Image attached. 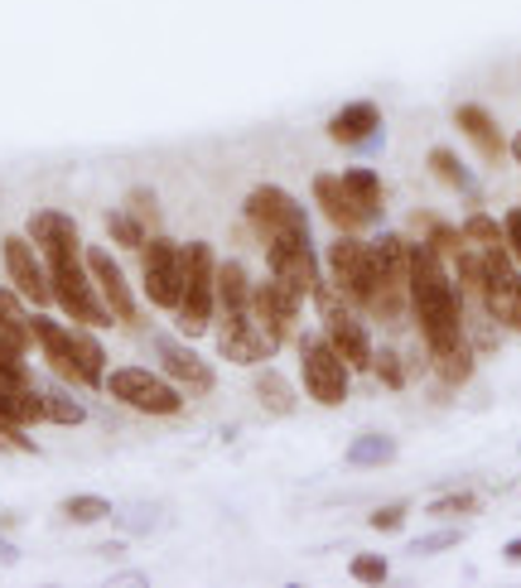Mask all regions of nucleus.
Here are the masks:
<instances>
[{"label":"nucleus","instance_id":"nucleus-1","mask_svg":"<svg viewBox=\"0 0 521 588\" xmlns=\"http://www.w3.org/2000/svg\"><path fill=\"white\" fill-rule=\"evenodd\" d=\"M410 314H416V328L425 338L430 363L459 353V347L469 343V333H463V290H459V280H454L449 265L439 261L435 251H425L420 242H410Z\"/></svg>","mask_w":521,"mask_h":588},{"label":"nucleus","instance_id":"nucleus-2","mask_svg":"<svg viewBox=\"0 0 521 588\" xmlns=\"http://www.w3.org/2000/svg\"><path fill=\"white\" fill-rule=\"evenodd\" d=\"M30 333L34 347L44 353V363L53 377H63L69 386H87V391H102L106 381V347L92 338V328H69L49 314H30Z\"/></svg>","mask_w":521,"mask_h":588},{"label":"nucleus","instance_id":"nucleus-3","mask_svg":"<svg viewBox=\"0 0 521 588\" xmlns=\"http://www.w3.org/2000/svg\"><path fill=\"white\" fill-rule=\"evenodd\" d=\"M372 265H377V280H372L367 314L377 318V324L396 328L410 309V237L382 232L377 242H372Z\"/></svg>","mask_w":521,"mask_h":588},{"label":"nucleus","instance_id":"nucleus-4","mask_svg":"<svg viewBox=\"0 0 521 588\" xmlns=\"http://www.w3.org/2000/svg\"><path fill=\"white\" fill-rule=\"evenodd\" d=\"M44 265H49L53 304H59V309L69 314L73 324H83V328H106V324H116L112 309L102 304L97 285H92L83 251H53V256H44Z\"/></svg>","mask_w":521,"mask_h":588},{"label":"nucleus","instance_id":"nucleus-5","mask_svg":"<svg viewBox=\"0 0 521 588\" xmlns=\"http://www.w3.org/2000/svg\"><path fill=\"white\" fill-rule=\"evenodd\" d=\"M212 314H218V256L208 242H189L184 246V294L174 324L184 338H204L212 328Z\"/></svg>","mask_w":521,"mask_h":588},{"label":"nucleus","instance_id":"nucleus-6","mask_svg":"<svg viewBox=\"0 0 521 588\" xmlns=\"http://www.w3.org/2000/svg\"><path fill=\"white\" fill-rule=\"evenodd\" d=\"M314 309H319V318H324V338H329V347L343 357L353 371H367V363H372V343H367V328H363V309H353V304L343 300L333 285H324V280H314Z\"/></svg>","mask_w":521,"mask_h":588},{"label":"nucleus","instance_id":"nucleus-7","mask_svg":"<svg viewBox=\"0 0 521 588\" xmlns=\"http://www.w3.org/2000/svg\"><path fill=\"white\" fill-rule=\"evenodd\" d=\"M265 280L285 294V300L304 304L319 280V256H314V242L310 232H285V237H271L265 242Z\"/></svg>","mask_w":521,"mask_h":588},{"label":"nucleus","instance_id":"nucleus-8","mask_svg":"<svg viewBox=\"0 0 521 588\" xmlns=\"http://www.w3.org/2000/svg\"><path fill=\"white\" fill-rule=\"evenodd\" d=\"M102 386L112 400H122V406L140 410V416H155V420H174L184 410L179 386L169 377H159V371H145V367H116V371H106Z\"/></svg>","mask_w":521,"mask_h":588},{"label":"nucleus","instance_id":"nucleus-9","mask_svg":"<svg viewBox=\"0 0 521 588\" xmlns=\"http://www.w3.org/2000/svg\"><path fill=\"white\" fill-rule=\"evenodd\" d=\"M300 367H304V391L324 410H338L353 391V367L329 347L324 333H304L300 338Z\"/></svg>","mask_w":521,"mask_h":588},{"label":"nucleus","instance_id":"nucleus-10","mask_svg":"<svg viewBox=\"0 0 521 588\" xmlns=\"http://www.w3.org/2000/svg\"><path fill=\"white\" fill-rule=\"evenodd\" d=\"M140 285L145 300L155 309H179V294H184V246L169 242L165 232H150V242L140 246Z\"/></svg>","mask_w":521,"mask_h":588},{"label":"nucleus","instance_id":"nucleus-11","mask_svg":"<svg viewBox=\"0 0 521 588\" xmlns=\"http://www.w3.org/2000/svg\"><path fill=\"white\" fill-rule=\"evenodd\" d=\"M329 275H333V290L343 294L353 309L367 314V300H372V280H377V265H372V242H363V232H343L338 242L329 246Z\"/></svg>","mask_w":521,"mask_h":588},{"label":"nucleus","instance_id":"nucleus-12","mask_svg":"<svg viewBox=\"0 0 521 588\" xmlns=\"http://www.w3.org/2000/svg\"><path fill=\"white\" fill-rule=\"evenodd\" d=\"M242 218H247L251 232H257L261 246L271 242V237H285V232H310V222H304V208L285 189H275V183H257V189L247 193Z\"/></svg>","mask_w":521,"mask_h":588},{"label":"nucleus","instance_id":"nucleus-13","mask_svg":"<svg viewBox=\"0 0 521 588\" xmlns=\"http://www.w3.org/2000/svg\"><path fill=\"white\" fill-rule=\"evenodd\" d=\"M218 324V353L227 357V363H237V367H257V363H271V357L280 353V343L257 324V314H218L212 318Z\"/></svg>","mask_w":521,"mask_h":588},{"label":"nucleus","instance_id":"nucleus-14","mask_svg":"<svg viewBox=\"0 0 521 588\" xmlns=\"http://www.w3.org/2000/svg\"><path fill=\"white\" fill-rule=\"evenodd\" d=\"M0 261H6V275H10V285L20 290L24 304L49 309L53 304L49 265H44V256H39V246L30 242V237H6V242H0Z\"/></svg>","mask_w":521,"mask_h":588},{"label":"nucleus","instance_id":"nucleus-15","mask_svg":"<svg viewBox=\"0 0 521 588\" xmlns=\"http://www.w3.org/2000/svg\"><path fill=\"white\" fill-rule=\"evenodd\" d=\"M83 261H87L92 285H97L102 304L112 309L116 324L140 328V304H136V294H131V280H126V271H122V261H116L112 251H102V246H87V251H83Z\"/></svg>","mask_w":521,"mask_h":588},{"label":"nucleus","instance_id":"nucleus-16","mask_svg":"<svg viewBox=\"0 0 521 588\" xmlns=\"http://www.w3.org/2000/svg\"><path fill=\"white\" fill-rule=\"evenodd\" d=\"M155 353H159V367H165V377L179 386V391H194V396H208L212 391V367L204 357L194 353L189 343H174V338H155Z\"/></svg>","mask_w":521,"mask_h":588},{"label":"nucleus","instance_id":"nucleus-17","mask_svg":"<svg viewBox=\"0 0 521 588\" xmlns=\"http://www.w3.org/2000/svg\"><path fill=\"white\" fill-rule=\"evenodd\" d=\"M251 314H257V324L271 333V338L285 347L295 338V324H300V304L285 300L271 280H251Z\"/></svg>","mask_w":521,"mask_h":588},{"label":"nucleus","instance_id":"nucleus-18","mask_svg":"<svg viewBox=\"0 0 521 588\" xmlns=\"http://www.w3.org/2000/svg\"><path fill=\"white\" fill-rule=\"evenodd\" d=\"M314 203L333 227H338V232H367V227H372V218L353 203V193L343 189V174H319V179H314Z\"/></svg>","mask_w":521,"mask_h":588},{"label":"nucleus","instance_id":"nucleus-19","mask_svg":"<svg viewBox=\"0 0 521 588\" xmlns=\"http://www.w3.org/2000/svg\"><path fill=\"white\" fill-rule=\"evenodd\" d=\"M30 242L39 246V256H53V251H83V237H77V222L59 208H39L30 218Z\"/></svg>","mask_w":521,"mask_h":588},{"label":"nucleus","instance_id":"nucleus-20","mask_svg":"<svg viewBox=\"0 0 521 588\" xmlns=\"http://www.w3.org/2000/svg\"><path fill=\"white\" fill-rule=\"evenodd\" d=\"M377 130H382L377 102H347L343 112L329 122V140L333 145H347V150H357V145H367Z\"/></svg>","mask_w":521,"mask_h":588},{"label":"nucleus","instance_id":"nucleus-21","mask_svg":"<svg viewBox=\"0 0 521 588\" xmlns=\"http://www.w3.org/2000/svg\"><path fill=\"white\" fill-rule=\"evenodd\" d=\"M454 126L463 130L473 145H478V155H488V159H502L507 155V140H502V126L488 116V106H478V102H463V106H454Z\"/></svg>","mask_w":521,"mask_h":588},{"label":"nucleus","instance_id":"nucleus-22","mask_svg":"<svg viewBox=\"0 0 521 588\" xmlns=\"http://www.w3.org/2000/svg\"><path fill=\"white\" fill-rule=\"evenodd\" d=\"M410 242H420L425 251H435L445 265H454V256L463 251V232H459V227H449L445 218H435V212H416V218H410Z\"/></svg>","mask_w":521,"mask_h":588},{"label":"nucleus","instance_id":"nucleus-23","mask_svg":"<svg viewBox=\"0 0 521 588\" xmlns=\"http://www.w3.org/2000/svg\"><path fill=\"white\" fill-rule=\"evenodd\" d=\"M251 391H257V406L265 410V416H275V420H285V416H295V406H300V396H295V386H290L285 371H275V367H265L257 371V381H251Z\"/></svg>","mask_w":521,"mask_h":588},{"label":"nucleus","instance_id":"nucleus-24","mask_svg":"<svg viewBox=\"0 0 521 588\" xmlns=\"http://www.w3.org/2000/svg\"><path fill=\"white\" fill-rule=\"evenodd\" d=\"M251 309V275L242 261H218V314H247ZM212 314V318H218Z\"/></svg>","mask_w":521,"mask_h":588},{"label":"nucleus","instance_id":"nucleus-25","mask_svg":"<svg viewBox=\"0 0 521 588\" xmlns=\"http://www.w3.org/2000/svg\"><path fill=\"white\" fill-rule=\"evenodd\" d=\"M0 333H6L10 343H20L24 353L34 347V333H30V304L20 300L15 285H0Z\"/></svg>","mask_w":521,"mask_h":588},{"label":"nucleus","instance_id":"nucleus-26","mask_svg":"<svg viewBox=\"0 0 521 588\" xmlns=\"http://www.w3.org/2000/svg\"><path fill=\"white\" fill-rule=\"evenodd\" d=\"M343 189L353 193V203L363 208L372 222L382 218V208H386V189H382L377 169H347V174H343Z\"/></svg>","mask_w":521,"mask_h":588},{"label":"nucleus","instance_id":"nucleus-27","mask_svg":"<svg viewBox=\"0 0 521 588\" xmlns=\"http://www.w3.org/2000/svg\"><path fill=\"white\" fill-rule=\"evenodd\" d=\"M106 237H112L122 251H136L140 256V246L150 242V227H145L131 208H116V212H106Z\"/></svg>","mask_w":521,"mask_h":588},{"label":"nucleus","instance_id":"nucleus-28","mask_svg":"<svg viewBox=\"0 0 521 588\" xmlns=\"http://www.w3.org/2000/svg\"><path fill=\"white\" fill-rule=\"evenodd\" d=\"M396 459V439L392 434H357L347 444V463L353 468H386Z\"/></svg>","mask_w":521,"mask_h":588},{"label":"nucleus","instance_id":"nucleus-29","mask_svg":"<svg viewBox=\"0 0 521 588\" xmlns=\"http://www.w3.org/2000/svg\"><path fill=\"white\" fill-rule=\"evenodd\" d=\"M430 174L439 183H449V189H459V193H473V174H469V165H463L454 150H445V145H435L430 150Z\"/></svg>","mask_w":521,"mask_h":588},{"label":"nucleus","instance_id":"nucleus-30","mask_svg":"<svg viewBox=\"0 0 521 588\" xmlns=\"http://www.w3.org/2000/svg\"><path fill=\"white\" fill-rule=\"evenodd\" d=\"M367 371L386 386V391H406V381H410V371H406V363H400V353H396V347H372V363H367Z\"/></svg>","mask_w":521,"mask_h":588},{"label":"nucleus","instance_id":"nucleus-31","mask_svg":"<svg viewBox=\"0 0 521 588\" xmlns=\"http://www.w3.org/2000/svg\"><path fill=\"white\" fill-rule=\"evenodd\" d=\"M83 420H87V410L77 406L73 396H63V391H53V386H49V391H44V424H69V430H73V424H83Z\"/></svg>","mask_w":521,"mask_h":588},{"label":"nucleus","instance_id":"nucleus-32","mask_svg":"<svg viewBox=\"0 0 521 588\" xmlns=\"http://www.w3.org/2000/svg\"><path fill=\"white\" fill-rule=\"evenodd\" d=\"M435 367V377L445 381V386H463L473 377V343H463L459 353H449V357H439V363H430Z\"/></svg>","mask_w":521,"mask_h":588},{"label":"nucleus","instance_id":"nucleus-33","mask_svg":"<svg viewBox=\"0 0 521 588\" xmlns=\"http://www.w3.org/2000/svg\"><path fill=\"white\" fill-rule=\"evenodd\" d=\"M63 516H69L73 526H97V521L112 516V506H106V497H69L63 502Z\"/></svg>","mask_w":521,"mask_h":588},{"label":"nucleus","instance_id":"nucleus-34","mask_svg":"<svg viewBox=\"0 0 521 588\" xmlns=\"http://www.w3.org/2000/svg\"><path fill=\"white\" fill-rule=\"evenodd\" d=\"M483 497L478 492H449V497H435L430 502V516H473Z\"/></svg>","mask_w":521,"mask_h":588},{"label":"nucleus","instance_id":"nucleus-35","mask_svg":"<svg viewBox=\"0 0 521 588\" xmlns=\"http://www.w3.org/2000/svg\"><path fill=\"white\" fill-rule=\"evenodd\" d=\"M347 574H353L357 584H386V574H392V565H386V555H353V565H347Z\"/></svg>","mask_w":521,"mask_h":588},{"label":"nucleus","instance_id":"nucleus-36","mask_svg":"<svg viewBox=\"0 0 521 588\" xmlns=\"http://www.w3.org/2000/svg\"><path fill=\"white\" fill-rule=\"evenodd\" d=\"M0 453H39V444L30 439V430L15 420H0Z\"/></svg>","mask_w":521,"mask_h":588},{"label":"nucleus","instance_id":"nucleus-37","mask_svg":"<svg viewBox=\"0 0 521 588\" xmlns=\"http://www.w3.org/2000/svg\"><path fill=\"white\" fill-rule=\"evenodd\" d=\"M126 208L136 212V218H140L145 227H150V232H159V203H155V193H150V189H131Z\"/></svg>","mask_w":521,"mask_h":588},{"label":"nucleus","instance_id":"nucleus-38","mask_svg":"<svg viewBox=\"0 0 521 588\" xmlns=\"http://www.w3.org/2000/svg\"><path fill=\"white\" fill-rule=\"evenodd\" d=\"M406 516H410V506H406V502L377 506V512H372V531H400V526H406Z\"/></svg>","mask_w":521,"mask_h":588},{"label":"nucleus","instance_id":"nucleus-39","mask_svg":"<svg viewBox=\"0 0 521 588\" xmlns=\"http://www.w3.org/2000/svg\"><path fill=\"white\" fill-rule=\"evenodd\" d=\"M459 540H463V531H439V536H430V540H410V555H439Z\"/></svg>","mask_w":521,"mask_h":588},{"label":"nucleus","instance_id":"nucleus-40","mask_svg":"<svg viewBox=\"0 0 521 588\" xmlns=\"http://www.w3.org/2000/svg\"><path fill=\"white\" fill-rule=\"evenodd\" d=\"M502 237H507V251H512V256H517V265H521V203H517V208L502 218Z\"/></svg>","mask_w":521,"mask_h":588},{"label":"nucleus","instance_id":"nucleus-41","mask_svg":"<svg viewBox=\"0 0 521 588\" xmlns=\"http://www.w3.org/2000/svg\"><path fill=\"white\" fill-rule=\"evenodd\" d=\"M0 367H24V347L10 343L6 333H0Z\"/></svg>","mask_w":521,"mask_h":588},{"label":"nucleus","instance_id":"nucleus-42","mask_svg":"<svg viewBox=\"0 0 521 588\" xmlns=\"http://www.w3.org/2000/svg\"><path fill=\"white\" fill-rule=\"evenodd\" d=\"M502 559H512V565H521V540H507V550H502Z\"/></svg>","mask_w":521,"mask_h":588},{"label":"nucleus","instance_id":"nucleus-43","mask_svg":"<svg viewBox=\"0 0 521 588\" xmlns=\"http://www.w3.org/2000/svg\"><path fill=\"white\" fill-rule=\"evenodd\" d=\"M0 565H15V545L0 540Z\"/></svg>","mask_w":521,"mask_h":588},{"label":"nucleus","instance_id":"nucleus-44","mask_svg":"<svg viewBox=\"0 0 521 588\" xmlns=\"http://www.w3.org/2000/svg\"><path fill=\"white\" fill-rule=\"evenodd\" d=\"M507 150H512V159H517V165H521V130H517V136H512V145H507Z\"/></svg>","mask_w":521,"mask_h":588}]
</instances>
